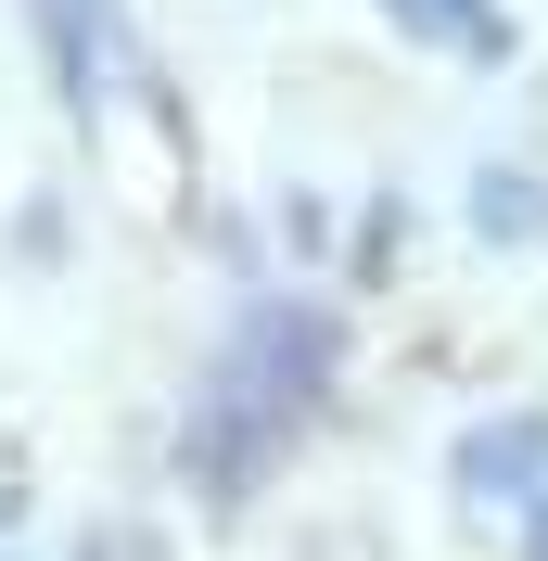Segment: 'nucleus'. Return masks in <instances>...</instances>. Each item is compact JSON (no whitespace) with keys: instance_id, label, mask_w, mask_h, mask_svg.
I'll list each match as a JSON object with an SVG mask.
<instances>
[{"instance_id":"20e7f679","label":"nucleus","mask_w":548,"mask_h":561,"mask_svg":"<svg viewBox=\"0 0 548 561\" xmlns=\"http://www.w3.org/2000/svg\"><path fill=\"white\" fill-rule=\"evenodd\" d=\"M38 38H52V77H65V103L90 115V103H103V51H90V0H38Z\"/></svg>"},{"instance_id":"f257e3e1","label":"nucleus","mask_w":548,"mask_h":561,"mask_svg":"<svg viewBox=\"0 0 548 561\" xmlns=\"http://www.w3.org/2000/svg\"><path fill=\"white\" fill-rule=\"evenodd\" d=\"M319 396H332V319H319V307H281V294L242 307L230 357L205 370V409H192V434H179V472H192L205 497H242L319 421Z\"/></svg>"},{"instance_id":"7ed1b4c3","label":"nucleus","mask_w":548,"mask_h":561,"mask_svg":"<svg viewBox=\"0 0 548 561\" xmlns=\"http://www.w3.org/2000/svg\"><path fill=\"white\" fill-rule=\"evenodd\" d=\"M383 13H396L421 51H459V65H511V51H523L498 0H383Z\"/></svg>"},{"instance_id":"423d86ee","label":"nucleus","mask_w":548,"mask_h":561,"mask_svg":"<svg viewBox=\"0 0 548 561\" xmlns=\"http://www.w3.org/2000/svg\"><path fill=\"white\" fill-rule=\"evenodd\" d=\"M523 561H548V497H536V511H523Z\"/></svg>"},{"instance_id":"f03ea898","label":"nucleus","mask_w":548,"mask_h":561,"mask_svg":"<svg viewBox=\"0 0 548 561\" xmlns=\"http://www.w3.org/2000/svg\"><path fill=\"white\" fill-rule=\"evenodd\" d=\"M446 485L472 497V511H536V497H548V409L472 421V434L446 447Z\"/></svg>"},{"instance_id":"39448f33","label":"nucleus","mask_w":548,"mask_h":561,"mask_svg":"<svg viewBox=\"0 0 548 561\" xmlns=\"http://www.w3.org/2000/svg\"><path fill=\"white\" fill-rule=\"evenodd\" d=\"M472 217H484V230H498V243H511V230H536V217H548V192H536V179H523V167H484Z\"/></svg>"}]
</instances>
